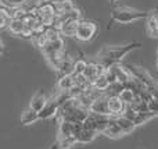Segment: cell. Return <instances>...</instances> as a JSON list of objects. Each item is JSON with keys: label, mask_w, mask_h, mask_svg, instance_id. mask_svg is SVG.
I'll list each match as a JSON object with an SVG mask.
<instances>
[{"label": "cell", "mask_w": 158, "mask_h": 149, "mask_svg": "<svg viewBox=\"0 0 158 149\" xmlns=\"http://www.w3.org/2000/svg\"><path fill=\"white\" fill-rule=\"evenodd\" d=\"M142 47V42H132L128 45H118V46H106L98 52L97 55V63L103 67L104 70L110 68L111 66L117 64L121 59L129 52L135 49Z\"/></svg>", "instance_id": "6da1fadb"}, {"label": "cell", "mask_w": 158, "mask_h": 149, "mask_svg": "<svg viewBox=\"0 0 158 149\" xmlns=\"http://www.w3.org/2000/svg\"><path fill=\"white\" fill-rule=\"evenodd\" d=\"M147 17V11H139L131 7H115L111 11V20H110L108 28L111 27L114 22H121V24H131V22L136 21L140 18H146Z\"/></svg>", "instance_id": "7a4b0ae2"}, {"label": "cell", "mask_w": 158, "mask_h": 149, "mask_svg": "<svg viewBox=\"0 0 158 149\" xmlns=\"http://www.w3.org/2000/svg\"><path fill=\"white\" fill-rule=\"evenodd\" d=\"M98 27L97 22L89 21V20H81L78 21L77 25V32H75V38L81 42H90L97 36Z\"/></svg>", "instance_id": "3957f363"}, {"label": "cell", "mask_w": 158, "mask_h": 149, "mask_svg": "<svg viewBox=\"0 0 158 149\" xmlns=\"http://www.w3.org/2000/svg\"><path fill=\"white\" fill-rule=\"evenodd\" d=\"M125 107L126 105L119 99L118 95H107V109H108V114L111 117L122 116Z\"/></svg>", "instance_id": "277c9868"}, {"label": "cell", "mask_w": 158, "mask_h": 149, "mask_svg": "<svg viewBox=\"0 0 158 149\" xmlns=\"http://www.w3.org/2000/svg\"><path fill=\"white\" fill-rule=\"evenodd\" d=\"M144 20L148 36L153 39H158V7L151 11H147V17Z\"/></svg>", "instance_id": "5b68a950"}, {"label": "cell", "mask_w": 158, "mask_h": 149, "mask_svg": "<svg viewBox=\"0 0 158 149\" xmlns=\"http://www.w3.org/2000/svg\"><path fill=\"white\" fill-rule=\"evenodd\" d=\"M89 113L110 116V114H108V109H107V95H100V96L96 98V99L90 103Z\"/></svg>", "instance_id": "8992f818"}, {"label": "cell", "mask_w": 158, "mask_h": 149, "mask_svg": "<svg viewBox=\"0 0 158 149\" xmlns=\"http://www.w3.org/2000/svg\"><path fill=\"white\" fill-rule=\"evenodd\" d=\"M58 109H60V103H58V100L56 99V98L47 100L46 106L42 109V112H39V113H38L39 114V119H40V120L50 119V117H53L54 114L58 113Z\"/></svg>", "instance_id": "52a82bcc"}, {"label": "cell", "mask_w": 158, "mask_h": 149, "mask_svg": "<svg viewBox=\"0 0 158 149\" xmlns=\"http://www.w3.org/2000/svg\"><path fill=\"white\" fill-rule=\"evenodd\" d=\"M46 103H47V98H46V95H44V92L39 91L38 94H35L33 98L31 99L29 109H32V110H35L36 113H39V112H42V109L46 106Z\"/></svg>", "instance_id": "ba28073f"}, {"label": "cell", "mask_w": 158, "mask_h": 149, "mask_svg": "<svg viewBox=\"0 0 158 149\" xmlns=\"http://www.w3.org/2000/svg\"><path fill=\"white\" fill-rule=\"evenodd\" d=\"M112 119H114L115 124L122 130L123 135H125V134H131L132 131L136 128V125H135V123L132 121V120L126 119V117H123V116H117V117H112Z\"/></svg>", "instance_id": "9c48e42d"}, {"label": "cell", "mask_w": 158, "mask_h": 149, "mask_svg": "<svg viewBox=\"0 0 158 149\" xmlns=\"http://www.w3.org/2000/svg\"><path fill=\"white\" fill-rule=\"evenodd\" d=\"M7 28L10 29V32H13L14 35H22L25 29V24L22 21V18H18V17H11L8 20Z\"/></svg>", "instance_id": "30bf717a"}, {"label": "cell", "mask_w": 158, "mask_h": 149, "mask_svg": "<svg viewBox=\"0 0 158 149\" xmlns=\"http://www.w3.org/2000/svg\"><path fill=\"white\" fill-rule=\"evenodd\" d=\"M103 134H104V135H107L108 138H119V137L123 135L122 130H121V128L118 127L117 124H115V121H114V119H112V117L110 119L108 125L104 128Z\"/></svg>", "instance_id": "8fae6325"}, {"label": "cell", "mask_w": 158, "mask_h": 149, "mask_svg": "<svg viewBox=\"0 0 158 149\" xmlns=\"http://www.w3.org/2000/svg\"><path fill=\"white\" fill-rule=\"evenodd\" d=\"M96 135H97V133L93 130H89V128H82L81 131L77 134V142H81V144H89V142H92L93 139L96 138Z\"/></svg>", "instance_id": "7c38bea8"}, {"label": "cell", "mask_w": 158, "mask_h": 149, "mask_svg": "<svg viewBox=\"0 0 158 149\" xmlns=\"http://www.w3.org/2000/svg\"><path fill=\"white\" fill-rule=\"evenodd\" d=\"M38 120H39V114L36 113L35 110H32V109L28 107L27 110L22 112L19 121H21L22 125H29V124H33L35 121H38Z\"/></svg>", "instance_id": "4fadbf2b"}, {"label": "cell", "mask_w": 158, "mask_h": 149, "mask_svg": "<svg viewBox=\"0 0 158 149\" xmlns=\"http://www.w3.org/2000/svg\"><path fill=\"white\" fill-rule=\"evenodd\" d=\"M74 74L61 75L58 80V89H60V92H68L74 86Z\"/></svg>", "instance_id": "5bb4252c"}, {"label": "cell", "mask_w": 158, "mask_h": 149, "mask_svg": "<svg viewBox=\"0 0 158 149\" xmlns=\"http://www.w3.org/2000/svg\"><path fill=\"white\" fill-rule=\"evenodd\" d=\"M77 144V138L75 137H60L57 142L54 144L56 149H71Z\"/></svg>", "instance_id": "9a60e30c"}, {"label": "cell", "mask_w": 158, "mask_h": 149, "mask_svg": "<svg viewBox=\"0 0 158 149\" xmlns=\"http://www.w3.org/2000/svg\"><path fill=\"white\" fill-rule=\"evenodd\" d=\"M92 86H93V89H96V91H98V92H106L107 89H108V86H110V82H108V80L106 78V75L100 74L92 82Z\"/></svg>", "instance_id": "2e32d148"}, {"label": "cell", "mask_w": 158, "mask_h": 149, "mask_svg": "<svg viewBox=\"0 0 158 149\" xmlns=\"http://www.w3.org/2000/svg\"><path fill=\"white\" fill-rule=\"evenodd\" d=\"M118 96H119V99L122 100V102L125 103L126 106L132 105V103H133V100L136 99V95H135V92L132 91V89L126 88V86L119 92V94H118Z\"/></svg>", "instance_id": "e0dca14e"}, {"label": "cell", "mask_w": 158, "mask_h": 149, "mask_svg": "<svg viewBox=\"0 0 158 149\" xmlns=\"http://www.w3.org/2000/svg\"><path fill=\"white\" fill-rule=\"evenodd\" d=\"M87 66V61L85 59H79V60L74 61V68H72V74L79 75V74H83L85 70H86Z\"/></svg>", "instance_id": "ac0fdd59"}, {"label": "cell", "mask_w": 158, "mask_h": 149, "mask_svg": "<svg viewBox=\"0 0 158 149\" xmlns=\"http://www.w3.org/2000/svg\"><path fill=\"white\" fill-rule=\"evenodd\" d=\"M11 18V15L7 13V11L4 10V8L0 7V29H3V28L7 27L8 24V20Z\"/></svg>", "instance_id": "d6986e66"}, {"label": "cell", "mask_w": 158, "mask_h": 149, "mask_svg": "<svg viewBox=\"0 0 158 149\" xmlns=\"http://www.w3.org/2000/svg\"><path fill=\"white\" fill-rule=\"evenodd\" d=\"M148 112L154 113L156 116L158 114V99H151L148 102Z\"/></svg>", "instance_id": "ffe728a7"}, {"label": "cell", "mask_w": 158, "mask_h": 149, "mask_svg": "<svg viewBox=\"0 0 158 149\" xmlns=\"http://www.w3.org/2000/svg\"><path fill=\"white\" fill-rule=\"evenodd\" d=\"M3 50H4V45H3L2 39H0V55H2V53H3Z\"/></svg>", "instance_id": "44dd1931"}, {"label": "cell", "mask_w": 158, "mask_h": 149, "mask_svg": "<svg viewBox=\"0 0 158 149\" xmlns=\"http://www.w3.org/2000/svg\"><path fill=\"white\" fill-rule=\"evenodd\" d=\"M108 2H110V4H112V6H114V4H115V3H117V2H118V0H108Z\"/></svg>", "instance_id": "7402d4cb"}, {"label": "cell", "mask_w": 158, "mask_h": 149, "mask_svg": "<svg viewBox=\"0 0 158 149\" xmlns=\"http://www.w3.org/2000/svg\"><path fill=\"white\" fill-rule=\"evenodd\" d=\"M156 67H157V70H158V57H157V61H156Z\"/></svg>", "instance_id": "603a6c76"}, {"label": "cell", "mask_w": 158, "mask_h": 149, "mask_svg": "<svg viewBox=\"0 0 158 149\" xmlns=\"http://www.w3.org/2000/svg\"><path fill=\"white\" fill-rule=\"evenodd\" d=\"M50 149H56V148H54V145H53V147H52V148H50Z\"/></svg>", "instance_id": "cb8c5ba5"}, {"label": "cell", "mask_w": 158, "mask_h": 149, "mask_svg": "<svg viewBox=\"0 0 158 149\" xmlns=\"http://www.w3.org/2000/svg\"><path fill=\"white\" fill-rule=\"evenodd\" d=\"M157 56H158V47H157Z\"/></svg>", "instance_id": "d4e9b609"}]
</instances>
